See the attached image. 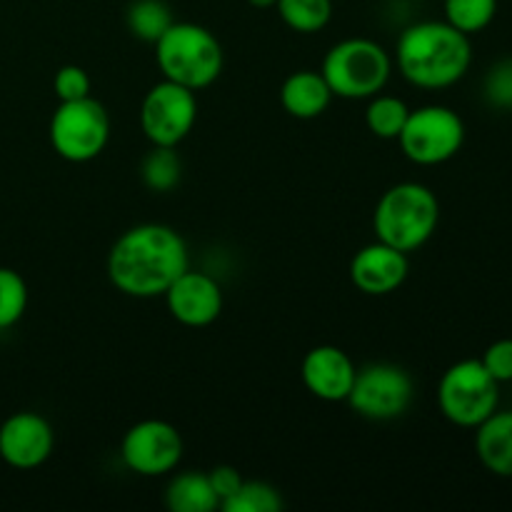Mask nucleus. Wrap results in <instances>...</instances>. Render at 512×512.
<instances>
[{
	"label": "nucleus",
	"mask_w": 512,
	"mask_h": 512,
	"mask_svg": "<svg viewBox=\"0 0 512 512\" xmlns=\"http://www.w3.org/2000/svg\"><path fill=\"white\" fill-rule=\"evenodd\" d=\"M163 298L170 315L185 328H208L223 313V288L213 275L200 270H185Z\"/></svg>",
	"instance_id": "ddd939ff"
},
{
	"label": "nucleus",
	"mask_w": 512,
	"mask_h": 512,
	"mask_svg": "<svg viewBox=\"0 0 512 512\" xmlns=\"http://www.w3.org/2000/svg\"><path fill=\"white\" fill-rule=\"evenodd\" d=\"M198 120L195 90L183 88L173 80H160L145 93L140 105V128L150 145L178 148Z\"/></svg>",
	"instance_id": "9d476101"
},
{
	"label": "nucleus",
	"mask_w": 512,
	"mask_h": 512,
	"mask_svg": "<svg viewBox=\"0 0 512 512\" xmlns=\"http://www.w3.org/2000/svg\"><path fill=\"white\" fill-rule=\"evenodd\" d=\"M410 273L408 253L375 240L350 260V280L365 295H390L405 283Z\"/></svg>",
	"instance_id": "2eb2a0df"
},
{
	"label": "nucleus",
	"mask_w": 512,
	"mask_h": 512,
	"mask_svg": "<svg viewBox=\"0 0 512 512\" xmlns=\"http://www.w3.org/2000/svg\"><path fill=\"white\" fill-rule=\"evenodd\" d=\"M275 8L295 33H320L333 20V0H278Z\"/></svg>",
	"instance_id": "412c9836"
},
{
	"label": "nucleus",
	"mask_w": 512,
	"mask_h": 512,
	"mask_svg": "<svg viewBox=\"0 0 512 512\" xmlns=\"http://www.w3.org/2000/svg\"><path fill=\"white\" fill-rule=\"evenodd\" d=\"M55 450L53 425L33 410H20L0 425V458L15 470H35Z\"/></svg>",
	"instance_id": "f8f14e48"
},
{
	"label": "nucleus",
	"mask_w": 512,
	"mask_h": 512,
	"mask_svg": "<svg viewBox=\"0 0 512 512\" xmlns=\"http://www.w3.org/2000/svg\"><path fill=\"white\" fill-rule=\"evenodd\" d=\"M190 268L183 235L163 223L128 228L108 253V278L128 298H163L165 290Z\"/></svg>",
	"instance_id": "f257e3e1"
},
{
	"label": "nucleus",
	"mask_w": 512,
	"mask_h": 512,
	"mask_svg": "<svg viewBox=\"0 0 512 512\" xmlns=\"http://www.w3.org/2000/svg\"><path fill=\"white\" fill-rule=\"evenodd\" d=\"M353 358L338 345H315L300 365V378L310 395L325 403H345L355 383Z\"/></svg>",
	"instance_id": "4468645a"
},
{
	"label": "nucleus",
	"mask_w": 512,
	"mask_h": 512,
	"mask_svg": "<svg viewBox=\"0 0 512 512\" xmlns=\"http://www.w3.org/2000/svg\"><path fill=\"white\" fill-rule=\"evenodd\" d=\"M473 63L470 35L448 20H423L408 25L395 45V65L410 85L443 90L465 78Z\"/></svg>",
	"instance_id": "f03ea898"
},
{
	"label": "nucleus",
	"mask_w": 512,
	"mask_h": 512,
	"mask_svg": "<svg viewBox=\"0 0 512 512\" xmlns=\"http://www.w3.org/2000/svg\"><path fill=\"white\" fill-rule=\"evenodd\" d=\"M445 20L460 33L473 35L488 28L498 13V0H445Z\"/></svg>",
	"instance_id": "b1692460"
},
{
	"label": "nucleus",
	"mask_w": 512,
	"mask_h": 512,
	"mask_svg": "<svg viewBox=\"0 0 512 512\" xmlns=\"http://www.w3.org/2000/svg\"><path fill=\"white\" fill-rule=\"evenodd\" d=\"M480 363L498 383H512V338H500L488 345Z\"/></svg>",
	"instance_id": "cd10ccee"
},
{
	"label": "nucleus",
	"mask_w": 512,
	"mask_h": 512,
	"mask_svg": "<svg viewBox=\"0 0 512 512\" xmlns=\"http://www.w3.org/2000/svg\"><path fill=\"white\" fill-rule=\"evenodd\" d=\"M485 100L493 108L510 110L512 108V60H500L488 70L483 83Z\"/></svg>",
	"instance_id": "a878e982"
},
{
	"label": "nucleus",
	"mask_w": 512,
	"mask_h": 512,
	"mask_svg": "<svg viewBox=\"0 0 512 512\" xmlns=\"http://www.w3.org/2000/svg\"><path fill=\"white\" fill-rule=\"evenodd\" d=\"M50 145L68 163H90L110 140V115L93 95L65 100L50 118Z\"/></svg>",
	"instance_id": "0eeeda50"
},
{
	"label": "nucleus",
	"mask_w": 512,
	"mask_h": 512,
	"mask_svg": "<svg viewBox=\"0 0 512 512\" xmlns=\"http://www.w3.org/2000/svg\"><path fill=\"white\" fill-rule=\"evenodd\" d=\"M173 23V10L165 0H133L125 10V25L143 43L155 45Z\"/></svg>",
	"instance_id": "6ab92c4d"
},
{
	"label": "nucleus",
	"mask_w": 512,
	"mask_h": 512,
	"mask_svg": "<svg viewBox=\"0 0 512 512\" xmlns=\"http://www.w3.org/2000/svg\"><path fill=\"white\" fill-rule=\"evenodd\" d=\"M120 458L135 475L163 478L183 460V438L178 428L165 420H140L123 435Z\"/></svg>",
	"instance_id": "9b49d317"
},
{
	"label": "nucleus",
	"mask_w": 512,
	"mask_h": 512,
	"mask_svg": "<svg viewBox=\"0 0 512 512\" xmlns=\"http://www.w3.org/2000/svg\"><path fill=\"white\" fill-rule=\"evenodd\" d=\"M475 455L488 473L512 478V410H495L475 428Z\"/></svg>",
	"instance_id": "f3484780"
},
{
	"label": "nucleus",
	"mask_w": 512,
	"mask_h": 512,
	"mask_svg": "<svg viewBox=\"0 0 512 512\" xmlns=\"http://www.w3.org/2000/svg\"><path fill=\"white\" fill-rule=\"evenodd\" d=\"M323 78L333 98L370 100L388 85L393 58L380 43L370 38H345L325 53Z\"/></svg>",
	"instance_id": "39448f33"
},
{
	"label": "nucleus",
	"mask_w": 512,
	"mask_h": 512,
	"mask_svg": "<svg viewBox=\"0 0 512 512\" xmlns=\"http://www.w3.org/2000/svg\"><path fill=\"white\" fill-rule=\"evenodd\" d=\"M440 223V203L423 183H398L380 195L373 213L378 240L415 253L435 235Z\"/></svg>",
	"instance_id": "7ed1b4c3"
},
{
	"label": "nucleus",
	"mask_w": 512,
	"mask_h": 512,
	"mask_svg": "<svg viewBox=\"0 0 512 512\" xmlns=\"http://www.w3.org/2000/svg\"><path fill=\"white\" fill-rule=\"evenodd\" d=\"M248 3L255 5V8H275L278 0H248Z\"/></svg>",
	"instance_id": "c756f323"
},
{
	"label": "nucleus",
	"mask_w": 512,
	"mask_h": 512,
	"mask_svg": "<svg viewBox=\"0 0 512 512\" xmlns=\"http://www.w3.org/2000/svg\"><path fill=\"white\" fill-rule=\"evenodd\" d=\"M165 505L173 512H213L220 508V500L210 485L208 473L185 470L175 475L165 488Z\"/></svg>",
	"instance_id": "a211bd4d"
},
{
	"label": "nucleus",
	"mask_w": 512,
	"mask_h": 512,
	"mask_svg": "<svg viewBox=\"0 0 512 512\" xmlns=\"http://www.w3.org/2000/svg\"><path fill=\"white\" fill-rule=\"evenodd\" d=\"M283 508L285 500L280 490L263 480H243L238 493L220 505L225 512H280Z\"/></svg>",
	"instance_id": "5701e85b"
},
{
	"label": "nucleus",
	"mask_w": 512,
	"mask_h": 512,
	"mask_svg": "<svg viewBox=\"0 0 512 512\" xmlns=\"http://www.w3.org/2000/svg\"><path fill=\"white\" fill-rule=\"evenodd\" d=\"M500 383L480 360H458L438 383V408L458 428L475 430L498 410Z\"/></svg>",
	"instance_id": "423d86ee"
},
{
	"label": "nucleus",
	"mask_w": 512,
	"mask_h": 512,
	"mask_svg": "<svg viewBox=\"0 0 512 512\" xmlns=\"http://www.w3.org/2000/svg\"><path fill=\"white\" fill-rule=\"evenodd\" d=\"M208 480L210 485H213L215 495H218L220 505L228 498H233L240 490V485H243V475H240L233 465H218V468L208 470Z\"/></svg>",
	"instance_id": "c85d7f7f"
},
{
	"label": "nucleus",
	"mask_w": 512,
	"mask_h": 512,
	"mask_svg": "<svg viewBox=\"0 0 512 512\" xmlns=\"http://www.w3.org/2000/svg\"><path fill=\"white\" fill-rule=\"evenodd\" d=\"M28 310V285L13 268H0V330L13 328Z\"/></svg>",
	"instance_id": "393cba45"
},
{
	"label": "nucleus",
	"mask_w": 512,
	"mask_h": 512,
	"mask_svg": "<svg viewBox=\"0 0 512 512\" xmlns=\"http://www.w3.org/2000/svg\"><path fill=\"white\" fill-rule=\"evenodd\" d=\"M415 398V383L405 368L395 363H370L355 373L350 408L365 420L388 423L400 418Z\"/></svg>",
	"instance_id": "1a4fd4ad"
},
{
	"label": "nucleus",
	"mask_w": 512,
	"mask_h": 512,
	"mask_svg": "<svg viewBox=\"0 0 512 512\" xmlns=\"http://www.w3.org/2000/svg\"><path fill=\"white\" fill-rule=\"evenodd\" d=\"M410 108L405 100L395 98V95H373L365 108V125L370 133L380 140H398L403 133L405 120H408Z\"/></svg>",
	"instance_id": "aec40b11"
},
{
	"label": "nucleus",
	"mask_w": 512,
	"mask_h": 512,
	"mask_svg": "<svg viewBox=\"0 0 512 512\" xmlns=\"http://www.w3.org/2000/svg\"><path fill=\"white\" fill-rule=\"evenodd\" d=\"M90 88H93L90 75L85 73L80 65H63L53 78V90L55 95H58L60 103H65V100L88 98Z\"/></svg>",
	"instance_id": "bb28decb"
},
{
	"label": "nucleus",
	"mask_w": 512,
	"mask_h": 512,
	"mask_svg": "<svg viewBox=\"0 0 512 512\" xmlns=\"http://www.w3.org/2000/svg\"><path fill=\"white\" fill-rule=\"evenodd\" d=\"M155 63L165 80L198 93L223 73V48L203 25L175 20L155 43Z\"/></svg>",
	"instance_id": "20e7f679"
},
{
	"label": "nucleus",
	"mask_w": 512,
	"mask_h": 512,
	"mask_svg": "<svg viewBox=\"0 0 512 512\" xmlns=\"http://www.w3.org/2000/svg\"><path fill=\"white\" fill-rule=\"evenodd\" d=\"M180 175H183V163H180L175 148L153 145V150L140 163V178H143L145 188L153 193H170L180 183Z\"/></svg>",
	"instance_id": "4be33fe9"
},
{
	"label": "nucleus",
	"mask_w": 512,
	"mask_h": 512,
	"mask_svg": "<svg viewBox=\"0 0 512 512\" xmlns=\"http://www.w3.org/2000/svg\"><path fill=\"white\" fill-rule=\"evenodd\" d=\"M398 143L410 163L443 165L463 148L465 123L448 105H423L410 110Z\"/></svg>",
	"instance_id": "6e6552de"
},
{
	"label": "nucleus",
	"mask_w": 512,
	"mask_h": 512,
	"mask_svg": "<svg viewBox=\"0 0 512 512\" xmlns=\"http://www.w3.org/2000/svg\"><path fill=\"white\" fill-rule=\"evenodd\" d=\"M333 100L328 80L320 70H295L283 80L280 88V105L285 113L298 120H313L328 110Z\"/></svg>",
	"instance_id": "dca6fc26"
}]
</instances>
